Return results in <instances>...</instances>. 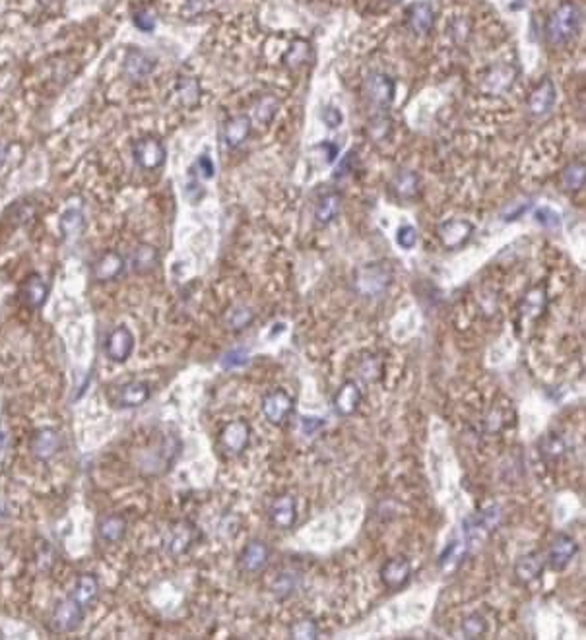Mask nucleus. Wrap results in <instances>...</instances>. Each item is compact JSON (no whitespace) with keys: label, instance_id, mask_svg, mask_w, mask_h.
Returning <instances> with one entry per match:
<instances>
[{"label":"nucleus","instance_id":"f257e3e1","mask_svg":"<svg viewBox=\"0 0 586 640\" xmlns=\"http://www.w3.org/2000/svg\"><path fill=\"white\" fill-rule=\"evenodd\" d=\"M582 12L577 2H563L553 10L545 25V37L552 45H565L577 35Z\"/></svg>","mask_w":586,"mask_h":640},{"label":"nucleus","instance_id":"f03ea898","mask_svg":"<svg viewBox=\"0 0 586 640\" xmlns=\"http://www.w3.org/2000/svg\"><path fill=\"white\" fill-rule=\"evenodd\" d=\"M501 522V508L489 507L479 510L477 515L470 516L464 520V541L466 545H479L493 533V530Z\"/></svg>","mask_w":586,"mask_h":640},{"label":"nucleus","instance_id":"7ed1b4c3","mask_svg":"<svg viewBox=\"0 0 586 640\" xmlns=\"http://www.w3.org/2000/svg\"><path fill=\"white\" fill-rule=\"evenodd\" d=\"M393 280V270L390 266H385L383 262H375V264H367L363 266L355 275V290L360 291L361 295H379L390 285Z\"/></svg>","mask_w":586,"mask_h":640},{"label":"nucleus","instance_id":"20e7f679","mask_svg":"<svg viewBox=\"0 0 586 640\" xmlns=\"http://www.w3.org/2000/svg\"><path fill=\"white\" fill-rule=\"evenodd\" d=\"M251 442V425L245 419H235L222 427L219 431V449L227 456H239L243 454Z\"/></svg>","mask_w":586,"mask_h":640},{"label":"nucleus","instance_id":"39448f33","mask_svg":"<svg viewBox=\"0 0 586 640\" xmlns=\"http://www.w3.org/2000/svg\"><path fill=\"white\" fill-rule=\"evenodd\" d=\"M363 92H365V97L373 107L385 111L393 103L396 86H394V80L390 76L383 74V72H373L365 78Z\"/></svg>","mask_w":586,"mask_h":640},{"label":"nucleus","instance_id":"423d86ee","mask_svg":"<svg viewBox=\"0 0 586 640\" xmlns=\"http://www.w3.org/2000/svg\"><path fill=\"white\" fill-rule=\"evenodd\" d=\"M578 551V543L575 538H571L567 533H559L550 545V551L545 555V565L550 566L555 573H561L571 565V561L575 559Z\"/></svg>","mask_w":586,"mask_h":640},{"label":"nucleus","instance_id":"0eeeda50","mask_svg":"<svg viewBox=\"0 0 586 640\" xmlns=\"http://www.w3.org/2000/svg\"><path fill=\"white\" fill-rule=\"evenodd\" d=\"M293 398L284 388H274L262 398V414L272 425H284L292 416Z\"/></svg>","mask_w":586,"mask_h":640},{"label":"nucleus","instance_id":"6e6552de","mask_svg":"<svg viewBox=\"0 0 586 640\" xmlns=\"http://www.w3.org/2000/svg\"><path fill=\"white\" fill-rule=\"evenodd\" d=\"M268 561V543H264V541L260 540H252L241 549V553H239V557H237V566H239V571L243 574H257L260 573L262 568H266Z\"/></svg>","mask_w":586,"mask_h":640},{"label":"nucleus","instance_id":"1a4fd4ad","mask_svg":"<svg viewBox=\"0 0 586 640\" xmlns=\"http://www.w3.org/2000/svg\"><path fill=\"white\" fill-rule=\"evenodd\" d=\"M268 520L276 530H289L297 522V501L289 493L278 495L268 507Z\"/></svg>","mask_w":586,"mask_h":640},{"label":"nucleus","instance_id":"9d476101","mask_svg":"<svg viewBox=\"0 0 586 640\" xmlns=\"http://www.w3.org/2000/svg\"><path fill=\"white\" fill-rule=\"evenodd\" d=\"M437 235L449 250L462 249L474 235V225L466 219H449L437 229Z\"/></svg>","mask_w":586,"mask_h":640},{"label":"nucleus","instance_id":"9b49d317","mask_svg":"<svg viewBox=\"0 0 586 640\" xmlns=\"http://www.w3.org/2000/svg\"><path fill=\"white\" fill-rule=\"evenodd\" d=\"M194 540H196V528L191 522L183 520V522H177L169 528L163 543H165V551L171 557H179L191 549Z\"/></svg>","mask_w":586,"mask_h":640},{"label":"nucleus","instance_id":"f8f14e48","mask_svg":"<svg viewBox=\"0 0 586 640\" xmlns=\"http://www.w3.org/2000/svg\"><path fill=\"white\" fill-rule=\"evenodd\" d=\"M383 586L388 590H400L402 586L408 584L411 576V565L406 557H394L388 559L385 565L379 571Z\"/></svg>","mask_w":586,"mask_h":640},{"label":"nucleus","instance_id":"ddd939ff","mask_svg":"<svg viewBox=\"0 0 586 640\" xmlns=\"http://www.w3.org/2000/svg\"><path fill=\"white\" fill-rule=\"evenodd\" d=\"M361 398H363V394H361V388L360 384H357V381L348 379V381H343L342 386L336 390L334 398H332V407H334V411L338 416L350 417L357 411V407H360L361 404Z\"/></svg>","mask_w":586,"mask_h":640},{"label":"nucleus","instance_id":"4468645a","mask_svg":"<svg viewBox=\"0 0 586 640\" xmlns=\"http://www.w3.org/2000/svg\"><path fill=\"white\" fill-rule=\"evenodd\" d=\"M82 617H84L82 606L74 598H68L55 607L53 617H50V625L57 632H70L80 625Z\"/></svg>","mask_w":586,"mask_h":640},{"label":"nucleus","instance_id":"2eb2a0df","mask_svg":"<svg viewBox=\"0 0 586 640\" xmlns=\"http://www.w3.org/2000/svg\"><path fill=\"white\" fill-rule=\"evenodd\" d=\"M545 568V557L540 551H532L526 555H520L517 559V563L512 566V574H515V580L519 584H532L536 582Z\"/></svg>","mask_w":586,"mask_h":640},{"label":"nucleus","instance_id":"dca6fc26","mask_svg":"<svg viewBox=\"0 0 586 640\" xmlns=\"http://www.w3.org/2000/svg\"><path fill=\"white\" fill-rule=\"evenodd\" d=\"M150 400V386L146 383H126L111 392V402L118 407H138Z\"/></svg>","mask_w":586,"mask_h":640},{"label":"nucleus","instance_id":"f3484780","mask_svg":"<svg viewBox=\"0 0 586 640\" xmlns=\"http://www.w3.org/2000/svg\"><path fill=\"white\" fill-rule=\"evenodd\" d=\"M132 349H135V336H132V332H130L128 328L118 326V328H115V330L109 334L105 351H107V355H109L113 361H117V363L126 361V359L130 358Z\"/></svg>","mask_w":586,"mask_h":640},{"label":"nucleus","instance_id":"a211bd4d","mask_svg":"<svg viewBox=\"0 0 586 640\" xmlns=\"http://www.w3.org/2000/svg\"><path fill=\"white\" fill-rule=\"evenodd\" d=\"M545 307H547V295H545L544 287L542 285L532 287L530 291H526V295L520 301V318L524 322H532V320H536V318L544 315Z\"/></svg>","mask_w":586,"mask_h":640},{"label":"nucleus","instance_id":"6ab92c4d","mask_svg":"<svg viewBox=\"0 0 586 640\" xmlns=\"http://www.w3.org/2000/svg\"><path fill=\"white\" fill-rule=\"evenodd\" d=\"M135 156L144 169H158L165 161V148L158 140L146 138L135 146Z\"/></svg>","mask_w":586,"mask_h":640},{"label":"nucleus","instance_id":"aec40b11","mask_svg":"<svg viewBox=\"0 0 586 640\" xmlns=\"http://www.w3.org/2000/svg\"><path fill=\"white\" fill-rule=\"evenodd\" d=\"M555 103V86L550 78H544L530 93L528 109L532 115H545Z\"/></svg>","mask_w":586,"mask_h":640},{"label":"nucleus","instance_id":"412c9836","mask_svg":"<svg viewBox=\"0 0 586 640\" xmlns=\"http://www.w3.org/2000/svg\"><path fill=\"white\" fill-rule=\"evenodd\" d=\"M433 22H435V12H433L429 2L411 4L410 10H408V25L411 27V32H416L418 35H425L428 32H431Z\"/></svg>","mask_w":586,"mask_h":640},{"label":"nucleus","instance_id":"4be33fe9","mask_svg":"<svg viewBox=\"0 0 586 640\" xmlns=\"http://www.w3.org/2000/svg\"><path fill=\"white\" fill-rule=\"evenodd\" d=\"M251 132V118L247 115H237L229 118L224 126V142L227 148H239Z\"/></svg>","mask_w":586,"mask_h":640},{"label":"nucleus","instance_id":"5701e85b","mask_svg":"<svg viewBox=\"0 0 586 640\" xmlns=\"http://www.w3.org/2000/svg\"><path fill=\"white\" fill-rule=\"evenodd\" d=\"M342 210V196L338 192H327L322 198L317 202V210H315V217L320 225H328L334 222L338 214Z\"/></svg>","mask_w":586,"mask_h":640},{"label":"nucleus","instance_id":"b1692460","mask_svg":"<svg viewBox=\"0 0 586 640\" xmlns=\"http://www.w3.org/2000/svg\"><path fill=\"white\" fill-rule=\"evenodd\" d=\"M60 449V437L59 433L53 429H43L35 435L34 439V454L41 460H49Z\"/></svg>","mask_w":586,"mask_h":640},{"label":"nucleus","instance_id":"393cba45","mask_svg":"<svg viewBox=\"0 0 586 640\" xmlns=\"http://www.w3.org/2000/svg\"><path fill=\"white\" fill-rule=\"evenodd\" d=\"M125 70L126 74L130 76V78H144V76H148L154 70V58H150L144 50H130L128 55H126L125 60Z\"/></svg>","mask_w":586,"mask_h":640},{"label":"nucleus","instance_id":"a878e982","mask_svg":"<svg viewBox=\"0 0 586 640\" xmlns=\"http://www.w3.org/2000/svg\"><path fill=\"white\" fill-rule=\"evenodd\" d=\"M512 82H515V70L507 64H503V67H493L487 72L484 88L487 92L499 93L503 90H507Z\"/></svg>","mask_w":586,"mask_h":640},{"label":"nucleus","instance_id":"bb28decb","mask_svg":"<svg viewBox=\"0 0 586 640\" xmlns=\"http://www.w3.org/2000/svg\"><path fill=\"white\" fill-rule=\"evenodd\" d=\"M97 532H100V538L105 541V543H115V541H118L125 536L126 520L118 515L107 516V518H103L100 522Z\"/></svg>","mask_w":586,"mask_h":640},{"label":"nucleus","instance_id":"cd10ccee","mask_svg":"<svg viewBox=\"0 0 586 640\" xmlns=\"http://www.w3.org/2000/svg\"><path fill=\"white\" fill-rule=\"evenodd\" d=\"M97 588H100V584H97V578L93 574H82L76 582V588L70 598H74L80 606L84 607L88 604H92L93 598L97 596Z\"/></svg>","mask_w":586,"mask_h":640},{"label":"nucleus","instance_id":"c85d7f7f","mask_svg":"<svg viewBox=\"0 0 586 640\" xmlns=\"http://www.w3.org/2000/svg\"><path fill=\"white\" fill-rule=\"evenodd\" d=\"M393 191L398 198H414L419 191V179L414 171H402L394 177Z\"/></svg>","mask_w":586,"mask_h":640},{"label":"nucleus","instance_id":"c756f323","mask_svg":"<svg viewBox=\"0 0 586 640\" xmlns=\"http://www.w3.org/2000/svg\"><path fill=\"white\" fill-rule=\"evenodd\" d=\"M121 272H123V258L118 257V254H115V252L105 254V257L97 262V266H95V275H97V280H113V278H117Z\"/></svg>","mask_w":586,"mask_h":640},{"label":"nucleus","instance_id":"7c9ffc66","mask_svg":"<svg viewBox=\"0 0 586 640\" xmlns=\"http://www.w3.org/2000/svg\"><path fill=\"white\" fill-rule=\"evenodd\" d=\"M565 441L559 435H545L540 439V452L545 460H559L565 454Z\"/></svg>","mask_w":586,"mask_h":640},{"label":"nucleus","instance_id":"2f4dec72","mask_svg":"<svg viewBox=\"0 0 586 640\" xmlns=\"http://www.w3.org/2000/svg\"><path fill=\"white\" fill-rule=\"evenodd\" d=\"M585 179L586 171L582 161L571 163V165L565 167V171H563V184H565L569 191H580V189L585 186Z\"/></svg>","mask_w":586,"mask_h":640},{"label":"nucleus","instance_id":"473e14b6","mask_svg":"<svg viewBox=\"0 0 586 640\" xmlns=\"http://www.w3.org/2000/svg\"><path fill=\"white\" fill-rule=\"evenodd\" d=\"M357 371H360V376L365 383H379L381 376H383V363L377 355H369V358L361 359Z\"/></svg>","mask_w":586,"mask_h":640},{"label":"nucleus","instance_id":"72a5a7b5","mask_svg":"<svg viewBox=\"0 0 586 640\" xmlns=\"http://www.w3.org/2000/svg\"><path fill=\"white\" fill-rule=\"evenodd\" d=\"M320 629L313 619H299L289 627V636L295 640H315L318 639Z\"/></svg>","mask_w":586,"mask_h":640},{"label":"nucleus","instance_id":"f704fd0d","mask_svg":"<svg viewBox=\"0 0 586 640\" xmlns=\"http://www.w3.org/2000/svg\"><path fill=\"white\" fill-rule=\"evenodd\" d=\"M254 320V313L249 307H237L229 311L226 325L229 330H243Z\"/></svg>","mask_w":586,"mask_h":640},{"label":"nucleus","instance_id":"c9c22d12","mask_svg":"<svg viewBox=\"0 0 586 640\" xmlns=\"http://www.w3.org/2000/svg\"><path fill=\"white\" fill-rule=\"evenodd\" d=\"M487 631V623L479 613H472L464 619L462 623V634L464 639H482Z\"/></svg>","mask_w":586,"mask_h":640},{"label":"nucleus","instance_id":"e433bc0d","mask_svg":"<svg viewBox=\"0 0 586 640\" xmlns=\"http://www.w3.org/2000/svg\"><path fill=\"white\" fill-rule=\"evenodd\" d=\"M297 588V580L292 573H282L272 582V592L278 599H285L293 596V592Z\"/></svg>","mask_w":586,"mask_h":640},{"label":"nucleus","instance_id":"4c0bfd02","mask_svg":"<svg viewBox=\"0 0 586 640\" xmlns=\"http://www.w3.org/2000/svg\"><path fill=\"white\" fill-rule=\"evenodd\" d=\"M25 297H27V303L32 305V307H39L45 297H47V285L43 283V280L39 278H34V280H29L27 283V291H25Z\"/></svg>","mask_w":586,"mask_h":640},{"label":"nucleus","instance_id":"58836bf2","mask_svg":"<svg viewBox=\"0 0 586 640\" xmlns=\"http://www.w3.org/2000/svg\"><path fill=\"white\" fill-rule=\"evenodd\" d=\"M156 250L151 249V247H140V249L135 252V258H132V262H135L136 270H150L156 264Z\"/></svg>","mask_w":586,"mask_h":640},{"label":"nucleus","instance_id":"ea45409f","mask_svg":"<svg viewBox=\"0 0 586 640\" xmlns=\"http://www.w3.org/2000/svg\"><path fill=\"white\" fill-rule=\"evenodd\" d=\"M396 243L406 250L414 249L416 243H418V231H416V227H414V225H402V227L398 229V233H396Z\"/></svg>","mask_w":586,"mask_h":640},{"label":"nucleus","instance_id":"a19ab883","mask_svg":"<svg viewBox=\"0 0 586 640\" xmlns=\"http://www.w3.org/2000/svg\"><path fill=\"white\" fill-rule=\"evenodd\" d=\"M249 351H245V349H233V351H229L224 355L222 359V365L226 367V369H237V367H245L249 363Z\"/></svg>","mask_w":586,"mask_h":640},{"label":"nucleus","instance_id":"79ce46f5","mask_svg":"<svg viewBox=\"0 0 586 640\" xmlns=\"http://www.w3.org/2000/svg\"><path fill=\"white\" fill-rule=\"evenodd\" d=\"M538 224H542L545 229H557L561 227V217L557 212H553L552 208H540L536 212Z\"/></svg>","mask_w":586,"mask_h":640},{"label":"nucleus","instance_id":"37998d69","mask_svg":"<svg viewBox=\"0 0 586 640\" xmlns=\"http://www.w3.org/2000/svg\"><path fill=\"white\" fill-rule=\"evenodd\" d=\"M507 419H509V414H505L503 409H493V411H491V414H489V416H487V419H486L487 431L499 433L501 429H505V427L509 425V421H507Z\"/></svg>","mask_w":586,"mask_h":640},{"label":"nucleus","instance_id":"c03bdc74","mask_svg":"<svg viewBox=\"0 0 586 640\" xmlns=\"http://www.w3.org/2000/svg\"><path fill=\"white\" fill-rule=\"evenodd\" d=\"M62 229L67 235H76L82 229V216L78 212H68L67 216L62 217Z\"/></svg>","mask_w":586,"mask_h":640},{"label":"nucleus","instance_id":"a18cd8bd","mask_svg":"<svg viewBox=\"0 0 586 640\" xmlns=\"http://www.w3.org/2000/svg\"><path fill=\"white\" fill-rule=\"evenodd\" d=\"M301 427L305 435H313L317 429L325 427V421L320 417H301Z\"/></svg>","mask_w":586,"mask_h":640},{"label":"nucleus","instance_id":"49530a36","mask_svg":"<svg viewBox=\"0 0 586 640\" xmlns=\"http://www.w3.org/2000/svg\"><path fill=\"white\" fill-rule=\"evenodd\" d=\"M322 118H325V123H327L330 128H336L338 125H342V113L334 107H327L325 109V113H322Z\"/></svg>","mask_w":586,"mask_h":640},{"label":"nucleus","instance_id":"de8ad7c7","mask_svg":"<svg viewBox=\"0 0 586 640\" xmlns=\"http://www.w3.org/2000/svg\"><path fill=\"white\" fill-rule=\"evenodd\" d=\"M135 20L136 25H138L140 29H144V32H151L154 25H156V18L151 16V14H148V12H138Z\"/></svg>","mask_w":586,"mask_h":640},{"label":"nucleus","instance_id":"09e8293b","mask_svg":"<svg viewBox=\"0 0 586 640\" xmlns=\"http://www.w3.org/2000/svg\"><path fill=\"white\" fill-rule=\"evenodd\" d=\"M4 156H6V148H2V146H0V163L4 161Z\"/></svg>","mask_w":586,"mask_h":640}]
</instances>
